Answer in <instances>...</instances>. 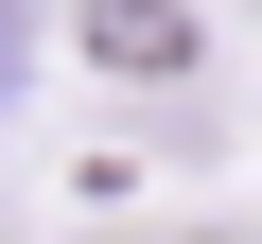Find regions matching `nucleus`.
<instances>
[{
	"label": "nucleus",
	"mask_w": 262,
	"mask_h": 244,
	"mask_svg": "<svg viewBox=\"0 0 262 244\" xmlns=\"http://www.w3.org/2000/svg\"><path fill=\"white\" fill-rule=\"evenodd\" d=\"M88 53L105 70H192V0H88Z\"/></svg>",
	"instance_id": "1"
},
{
	"label": "nucleus",
	"mask_w": 262,
	"mask_h": 244,
	"mask_svg": "<svg viewBox=\"0 0 262 244\" xmlns=\"http://www.w3.org/2000/svg\"><path fill=\"white\" fill-rule=\"evenodd\" d=\"M175 244H245V227H175Z\"/></svg>",
	"instance_id": "2"
},
{
	"label": "nucleus",
	"mask_w": 262,
	"mask_h": 244,
	"mask_svg": "<svg viewBox=\"0 0 262 244\" xmlns=\"http://www.w3.org/2000/svg\"><path fill=\"white\" fill-rule=\"evenodd\" d=\"M245 18H262V0H245Z\"/></svg>",
	"instance_id": "3"
}]
</instances>
